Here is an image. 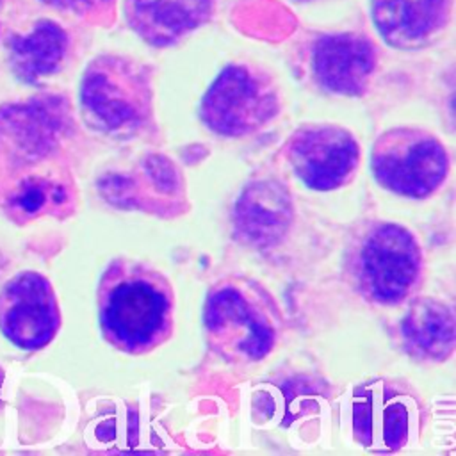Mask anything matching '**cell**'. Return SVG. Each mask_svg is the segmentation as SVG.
Segmentation results:
<instances>
[{
	"label": "cell",
	"instance_id": "14",
	"mask_svg": "<svg viewBox=\"0 0 456 456\" xmlns=\"http://www.w3.org/2000/svg\"><path fill=\"white\" fill-rule=\"evenodd\" d=\"M292 221V201L287 189L273 180L248 185L235 205V230L251 246L278 242Z\"/></svg>",
	"mask_w": 456,
	"mask_h": 456
},
{
	"label": "cell",
	"instance_id": "1",
	"mask_svg": "<svg viewBox=\"0 0 456 456\" xmlns=\"http://www.w3.org/2000/svg\"><path fill=\"white\" fill-rule=\"evenodd\" d=\"M98 314L103 335L112 346L130 354H144L173 333V287L148 264L116 258L100 281Z\"/></svg>",
	"mask_w": 456,
	"mask_h": 456
},
{
	"label": "cell",
	"instance_id": "4",
	"mask_svg": "<svg viewBox=\"0 0 456 456\" xmlns=\"http://www.w3.org/2000/svg\"><path fill=\"white\" fill-rule=\"evenodd\" d=\"M370 167L381 187L406 198H426L445 182L449 157L433 134L401 126L376 139Z\"/></svg>",
	"mask_w": 456,
	"mask_h": 456
},
{
	"label": "cell",
	"instance_id": "13",
	"mask_svg": "<svg viewBox=\"0 0 456 456\" xmlns=\"http://www.w3.org/2000/svg\"><path fill=\"white\" fill-rule=\"evenodd\" d=\"M212 0H125V18L132 30L153 46L178 43L203 25Z\"/></svg>",
	"mask_w": 456,
	"mask_h": 456
},
{
	"label": "cell",
	"instance_id": "8",
	"mask_svg": "<svg viewBox=\"0 0 456 456\" xmlns=\"http://www.w3.org/2000/svg\"><path fill=\"white\" fill-rule=\"evenodd\" d=\"M59 305L50 281L25 271L5 283L0 294V330L21 349H39L57 333Z\"/></svg>",
	"mask_w": 456,
	"mask_h": 456
},
{
	"label": "cell",
	"instance_id": "18",
	"mask_svg": "<svg viewBox=\"0 0 456 456\" xmlns=\"http://www.w3.org/2000/svg\"><path fill=\"white\" fill-rule=\"evenodd\" d=\"M41 2L59 7V9H69V11H77V12L87 11L98 4V0H41Z\"/></svg>",
	"mask_w": 456,
	"mask_h": 456
},
{
	"label": "cell",
	"instance_id": "11",
	"mask_svg": "<svg viewBox=\"0 0 456 456\" xmlns=\"http://www.w3.org/2000/svg\"><path fill=\"white\" fill-rule=\"evenodd\" d=\"M370 20L379 37L394 48H420L449 25L452 0H370Z\"/></svg>",
	"mask_w": 456,
	"mask_h": 456
},
{
	"label": "cell",
	"instance_id": "9",
	"mask_svg": "<svg viewBox=\"0 0 456 456\" xmlns=\"http://www.w3.org/2000/svg\"><path fill=\"white\" fill-rule=\"evenodd\" d=\"M68 126V105L57 96L2 105L0 150L20 162H36L59 144Z\"/></svg>",
	"mask_w": 456,
	"mask_h": 456
},
{
	"label": "cell",
	"instance_id": "10",
	"mask_svg": "<svg viewBox=\"0 0 456 456\" xmlns=\"http://www.w3.org/2000/svg\"><path fill=\"white\" fill-rule=\"evenodd\" d=\"M376 50L358 34H331L315 41L312 48V73L315 82L335 94L360 96L374 73Z\"/></svg>",
	"mask_w": 456,
	"mask_h": 456
},
{
	"label": "cell",
	"instance_id": "15",
	"mask_svg": "<svg viewBox=\"0 0 456 456\" xmlns=\"http://www.w3.org/2000/svg\"><path fill=\"white\" fill-rule=\"evenodd\" d=\"M68 36L52 20H39L27 36L12 34L7 41L9 66L27 84L52 75L64 59Z\"/></svg>",
	"mask_w": 456,
	"mask_h": 456
},
{
	"label": "cell",
	"instance_id": "12",
	"mask_svg": "<svg viewBox=\"0 0 456 456\" xmlns=\"http://www.w3.org/2000/svg\"><path fill=\"white\" fill-rule=\"evenodd\" d=\"M411 406L395 390L372 385L353 399V431L370 449H399L410 435Z\"/></svg>",
	"mask_w": 456,
	"mask_h": 456
},
{
	"label": "cell",
	"instance_id": "5",
	"mask_svg": "<svg viewBox=\"0 0 456 456\" xmlns=\"http://www.w3.org/2000/svg\"><path fill=\"white\" fill-rule=\"evenodd\" d=\"M422 253L415 235L395 223L374 226L356 255V283L362 294L379 305L406 299L419 278Z\"/></svg>",
	"mask_w": 456,
	"mask_h": 456
},
{
	"label": "cell",
	"instance_id": "3",
	"mask_svg": "<svg viewBox=\"0 0 456 456\" xmlns=\"http://www.w3.org/2000/svg\"><path fill=\"white\" fill-rule=\"evenodd\" d=\"M84 118L109 134H134L151 114L148 71L125 57H100L80 82Z\"/></svg>",
	"mask_w": 456,
	"mask_h": 456
},
{
	"label": "cell",
	"instance_id": "16",
	"mask_svg": "<svg viewBox=\"0 0 456 456\" xmlns=\"http://www.w3.org/2000/svg\"><path fill=\"white\" fill-rule=\"evenodd\" d=\"M401 331L410 353L419 358L440 362L454 351V315L438 299H417L403 319Z\"/></svg>",
	"mask_w": 456,
	"mask_h": 456
},
{
	"label": "cell",
	"instance_id": "2",
	"mask_svg": "<svg viewBox=\"0 0 456 456\" xmlns=\"http://www.w3.org/2000/svg\"><path fill=\"white\" fill-rule=\"evenodd\" d=\"M205 328L212 347L224 360L249 363L274 347L276 310L258 287L224 281L207 297Z\"/></svg>",
	"mask_w": 456,
	"mask_h": 456
},
{
	"label": "cell",
	"instance_id": "6",
	"mask_svg": "<svg viewBox=\"0 0 456 456\" xmlns=\"http://www.w3.org/2000/svg\"><path fill=\"white\" fill-rule=\"evenodd\" d=\"M278 112L271 80L248 66L224 68L207 89L200 118L216 134L239 137L258 130Z\"/></svg>",
	"mask_w": 456,
	"mask_h": 456
},
{
	"label": "cell",
	"instance_id": "7",
	"mask_svg": "<svg viewBox=\"0 0 456 456\" xmlns=\"http://www.w3.org/2000/svg\"><path fill=\"white\" fill-rule=\"evenodd\" d=\"M287 155L306 187L333 191L356 175L360 146L353 134L338 125H310L292 134Z\"/></svg>",
	"mask_w": 456,
	"mask_h": 456
},
{
	"label": "cell",
	"instance_id": "19",
	"mask_svg": "<svg viewBox=\"0 0 456 456\" xmlns=\"http://www.w3.org/2000/svg\"><path fill=\"white\" fill-rule=\"evenodd\" d=\"M2 381H4V372L0 370V387H2Z\"/></svg>",
	"mask_w": 456,
	"mask_h": 456
},
{
	"label": "cell",
	"instance_id": "17",
	"mask_svg": "<svg viewBox=\"0 0 456 456\" xmlns=\"http://www.w3.org/2000/svg\"><path fill=\"white\" fill-rule=\"evenodd\" d=\"M50 200L55 203H62L66 200L64 187L57 183H50L46 180L32 178L20 187L12 201H14V207L23 214H37L41 208H45L50 203Z\"/></svg>",
	"mask_w": 456,
	"mask_h": 456
}]
</instances>
